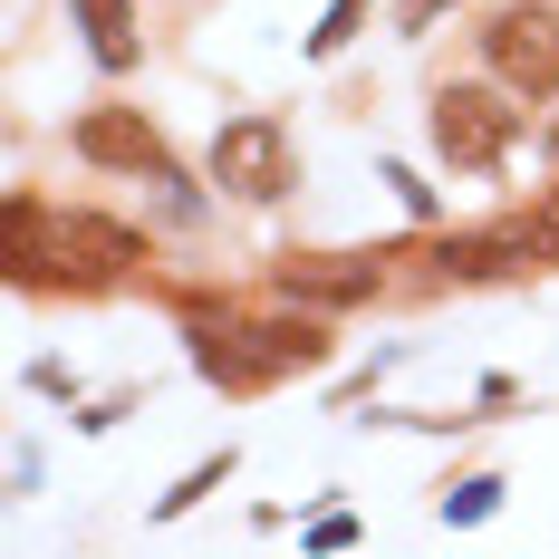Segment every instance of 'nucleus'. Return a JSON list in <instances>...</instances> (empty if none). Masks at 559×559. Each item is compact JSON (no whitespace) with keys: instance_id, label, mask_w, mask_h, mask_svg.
<instances>
[{"instance_id":"6e6552de","label":"nucleus","mask_w":559,"mask_h":559,"mask_svg":"<svg viewBox=\"0 0 559 559\" xmlns=\"http://www.w3.org/2000/svg\"><path fill=\"white\" fill-rule=\"evenodd\" d=\"M78 10V29H87V58L126 78V68H145V20H135V0H68Z\"/></svg>"},{"instance_id":"2eb2a0df","label":"nucleus","mask_w":559,"mask_h":559,"mask_svg":"<svg viewBox=\"0 0 559 559\" xmlns=\"http://www.w3.org/2000/svg\"><path fill=\"white\" fill-rule=\"evenodd\" d=\"M299 540H309V550H357V511H319Z\"/></svg>"},{"instance_id":"f3484780","label":"nucleus","mask_w":559,"mask_h":559,"mask_svg":"<svg viewBox=\"0 0 559 559\" xmlns=\"http://www.w3.org/2000/svg\"><path fill=\"white\" fill-rule=\"evenodd\" d=\"M29 386H39V395H78V367H68V357H39Z\"/></svg>"},{"instance_id":"9b49d317","label":"nucleus","mask_w":559,"mask_h":559,"mask_svg":"<svg viewBox=\"0 0 559 559\" xmlns=\"http://www.w3.org/2000/svg\"><path fill=\"white\" fill-rule=\"evenodd\" d=\"M223 483H231V444H223V453H203V463H193V473H183V483H174V492H165V502H155V511H165V521H174V511H193V502H203V492H223Z\"/></svg>"},{"instance_id":"ddd939ff","label":"nucleus","mask_w":559,"mask_h":559,"mask_svg":"<svg viewBox=\"0 0 559 559\" xmlns=\"http://www.w3.org/2000/svg\"><path fill=\"white\" fill-rule=\"evenodd\" d=\"M357 29H367V0H329V20H319V29H309V58H329V49H347V39H357Z\"/></svg>"},{"instance_id":"f03ea898","label":"nucleus","mask_w":559,"mask_h":559,"mask_svg":"<svg viewBox=\"0 0 559 559\" xmlns=\"http://www.w3.org/2000/svg\"><path fill=\"white\" fill-rule=\"evenodd\" d=\"M521 126H531V97L502 87V78H453V87H435V107H425V135H435V155L453 174H492L521 145Z\"/></svg>"},{"instance_id":"9d476101","label":"nucleus","mask_w":559,"mask_h":559,"mask_svg":"<svg viewBox=\"0 0 559 559\" xmlns=\"http://www.w3.org/2000/svg\"><path fill=\"white\" fill-rule=\"evenodd\" d=\"M0 223H10V289H20V280H29V261H39L49 203H39V193H10V213H0Z\"/></svg>"},{"instance_id":"dca6fc26","label":"nucleus","mask_w":559,"mask_h":559,"mask_svg":"<svg viewBox=\"0 0 559 559\" xmlns=\"http://www.w3.org/2000/svg\"><path fill=\"white\" fill-rule=\"evenodd\" d=\"M444 10H453V0H395V29H405V39H425Z\"/></svg>"},{"instance_id":"f257e3e1","label":"nucleus","mask_w":559,"mask_h":559,"mask_svg":"<svg viewBox=\"0 0 559 559\" xmlns=\"http://www.w3.org/2000/svg\"><path fill=\"white\" fill-rule=\"evenodd\" d=\"M145 271V231L116 223V213H49V231H39V261H29V280L20 289H126V280Z\"/></svg>"},{"instance_id":"1a4fd4ad","label":"nucleus","mask_w":559,"mask_h":559,"mask_svg":"<svg viewBox=\"0 0 559 559\" xmlns=\"http://www.w3.org/2000/svg\"><path fill=\"white\" fill-rule=\"evenodd\" d=\"M261 357H271V377H319V367L337 357V337H329L319 309L289 299V319H261Z\"/></svg>"},{"instance_id":"0eeeda50","label":"nucleus","mask_w":559,"mask_h":559,"mask_svg":"<svg viewBox=\"0 0 559 559\" xmlns=\"http://www.w3.org/2000/svg\"><path fill=\"white\" fill-rule=\"evenodd\" d=\"M386 261L395 251H289L271 271V289L299 299V309H357V299L386 289Z\"/></svg>"},{"instance_id":"20e7f679","label":"nucleus","mask_w":559,"mask_h":559,"mask_svg":"<svg viewBox=\"0 0 559 559\" xmlns=\"http://www.w3.org/2000/svg\"><path fill=\"white\" fill-rule=\"evenodd\" d=\"M483 68L521 97H559V0H502L483 10Z\"/></svg>"},{"instance_id":"423d86ee","label":"nucleus","mask_w":559,"mask_h":559,"mask_svg":"<svg viewBox=\"0 0 559 559\" xmlns=\"http://www.w3.org/2000/svg\"><path fill=\"white\" fill-rule=\"evenodd\" d=\"M68 155L97 174H155V183H183L165 155V135L145 126V107H87L78 126H68Z\"/></svg>"},{"instance_id":"4468645a","label":"nucleus","mask_w":559,"mask_h":559,"mask_svg":"<svg viewBox=\"0 0 559 559\" xmlns=\"http://www.w3.org/2000/svg\"><path fill=\"white\" fill-rule=\"evenodd\" d=\"M377 183H395V203H405L415 223H435V183H425L415 165H377Z\"/></svg>"},{"instance_id":"f8f14e48","label":"nucleus","mask_w":559,"mask_h":559,"mask_svg":"<svg viewBox=\"0 0 559 559\" xmlns=\"http://www.w3.org/2000/svg\"><path fill=\"white\" fill-rule=\"evenodd\" d=\"M492 511H502V473H463L444 492V521H492Z\"/></svg>"},{"instance_id":"7ed1b4c3","label":"nucleus","mask_w":559,"mask_h":559,"mask_svg":"<svg viewBox=\"0 0 559 559\" xmlns=\"http://www.w3.org/2000/svg\"><path fill=\"white\" fill-rule=\"evenodd\" d=\"M203 174H213V193H231V203H280L299 183V145H289L280 116H223Z\"/></svg>"},{"instance_id":"39448f33","label":"nucleus","mask_w":559,"mask_h":559,"mask_svg":"<svg viewBox=\"0 0 559 559\" xmlns=\"http://www.w3.org/2000/svg\"><path fill=\"white\" fill-rule=\"evenodd\" d=\"M183 357H193L203 386H223V395L280 386L271 357H261V319H241L231 299H183Z\"/></svg>"}]
</instances>
